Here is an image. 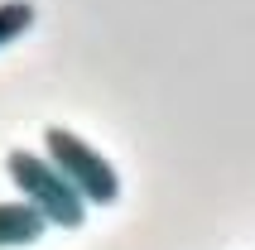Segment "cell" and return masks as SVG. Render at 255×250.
<instances>
[{"instance_id":"6da1fadb","label":"cell","mask_w":255,"mask_h":250,"mask_svg":"<svg viewBox=\"0 0 255 250\" xmlns=\"http://www.w3.org/2000/svg\"><path fill=\"white\" fill-rule=\"evenodd\" d=\"M5 173H10V183L19 188V197H24V202L39 212L48 226L77 231V226L87 222V202L77 197V188H72V183L63 178L43 154H34V149H10Z\"/></svg>"},{"instance_id":"7a4b0ae2","label":"cell","mask_w":255,"mask_h":250,"mask_svg":"<svg viewBox=\"0 0 255 250\" xmlns=\"http://www.w3.org/2000/svg\"><path fill=\"white\" fill-rule=\"evenodd\" d=\"M43 159L77 188V197H82L87 207H111L116 197H121V173L111 168V159L101 149H92L82 135L63 130V125H48L43 130Z\"/></svg>"},{"instance_id":"3957f363","label":"cell","mask_w":255,"mask_h":250,"mask_svg":"<svg viewBox=\"0 0 255 250\" xmlns=\"http://www.w3.org/2000/svg\"><path fill=\"white\" fill-rule=\"evenodd\" d=\"M48 231L39 212L29 207L24 197L19 202H0V250H14V246H34V241Z\"/></svg>"},{"instance_id":"277c9868","label":"cell","mask_w":255,"mask_h":250,"mask_svg":"<svg viewBox=\"0 0 255 250\" xmlns=\"http://www.w3.org/2000/svg\"><path fill=\"white\" fill-rule=\"evenodd\" d=\"M34 29V5L29 0H0V48Z\"/></svg>"}]
</instances>
